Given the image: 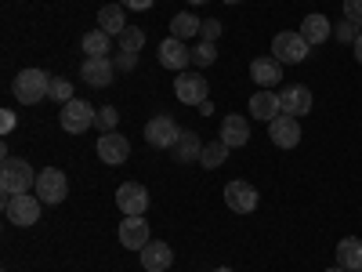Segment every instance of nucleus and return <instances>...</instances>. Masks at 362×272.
I'll return each instance as SVG.
<instances>
[{"label": "nucleus", "instance_id": "1", "mask_svg": "<svg viewBox=\"0 0 362 272\" xmlns=\"http://www.w3.org/2000/svg\"><path fill=\"white\" fill-rule=\"evenodd\" d=\"M29 189H37L33 167H29L25 160H18V157L0 160V193H4V196H22Z\"/></svg>", "mask_w": 362, "mask_h": 272}, {"label": "nucleus", "instance_id": "2", "mask_svg": "<svg viewBox=\"0 0 362 272\" xmlns=\"http://www.w3.org/2000/svg\"><path fill=\"white\" fill-rule=\"evenodd\" d=\"M11 91H15V98H18L22 106H37V102H44V98L51 95V76H47L44 69H22V73L15 76Z\"/></svg>", "mask_w": 362, "mask_h": 272}, {"label": "nucleus", "instance_id": "3", "mask_svg": "<svg viewBox=\"0 0 362 272\" xmlns=\"http://www.w3.org/2000/svg\"><path fill=\"white\" fill-rule=\"evenodd\" d=\"M40 210H44V200L37 193H22V196H4V215L11 225H37L40 222Z\"/></svg>", "mask_w": 362, "mask_h": 272}, {"label": "nucleus", "instance_id": "4", "mask_svg": "<svg viewBox=\"0 0 362 272\" xmlns=\"http://www.w3.org/2000/svg\"><path fill=\"white\" fill-rule=\"evenodd\" d=\"M308 51H312V44L300 33H290V29L272 37V58H279L283 66H300L308 58Z\"/></svg>", "mask_w": 362, "mask_h": 272}, {"label": "nucleus", "instance_id": "5", "mask_svg": "<svg viewBox=\"0 0 362 272\" xmlns=\"http://www.w3.org/2000/svg\"><path fill=\"white\" fill-rule=\"evenodd\" d=\"M95 120H98V109L83 102V98H73L62 106V113H58V124H62V131L69 135H83L87 128H95Z\"/></svg>", "mask_w": 362, "mask_h": 272}, {"label": "nucleus", "instance_id": "6", "mask_svg": "<svg viewBox=\"0 0 362 272\" xmlns=\"http://www.w3.org/2000/svg\"><path fill=\"white\" fill-rule=\"evenodd\" d=\"M44 203H62L66 196H69V178L58 171V167H44L40 174H37V189H33Z\"/></svg>", "mask_w": 362, "mask_h": 272}, {"label": "nucleus", "instance_id": "7", "mask_svg": "<svg viewBox=\"0 0 362 272\" xmlns=\"http://www.w3.org/2000/svg\"><path fill=\"white\" fill-rule=\"evenodd\" d=\"M177 138H181V128L174 124V116H167V113L163 116H153L145 124V142L153 145V149H167V153H170Z\"/></svg>", "mask_w": 362, "mask_h": 272}, {"label": "nucleus", "instance_id": "8", "mask_svg": "<svg viewBox=\"0 0 362 272\" xmlns=\"http://www.w3.org/2000/svg\"><path fill=\"white\" fill-rule=\"evenodd\" d=\"M225 203H228V210H235V215H254L257 210V203H261V196H257V189L250 186V181H228L225 186Z\"/></svg>", "mask_w": 362, "mask_h": 272}, {"label": "nucleus", "instance_id": "9", "mask_svg": "<svg viewBox=\"0 0 362 272\" xmlns=\"http://www.w3.org/2000/svg\"><path fill=\"white\" fill-rule=\"evenodd\" d=\"M206 80L199 76V73H192V69H185V73H177L174 76V95H177V102H185V106H199V102H206Z\"/></svg>", "mask_w": 362, "mask_h": 272}, {"label": "nucleus", "instance_id": "10", "mask_svg": "<svg viewBox=\"0 0 362 272\" xmlns=\"http://www.w3.org/2000/svg\"><path fill=\"white\" fill-rule=\"evenodd\" d=\"M116 207L124 210L127 218H138L148 210V189L138 186V181H124V186L116 189Z\"/></svg>", "mask_w": 362, "mask_h": 272}, {"label": "nucleus", "instance_id": "11", "mask_svg": "<svg viewBox=\"0 0 362 272\" xmlns=\"http://www.w3.org/2000/svg\"><path fill=\"white\" fill-rule=\"evenodd\" d=\"M160 66L163 69H174V73H185L192 66V51L185 47V40H177V37H167L160 44Z\"/></svg>", "mask_w": 362, "mask_h": 272}, {"label": "nucleus", "instance_id": "12", "mask_svg": "<svg viewBox=\"0 0 362 272\" xmlns=\"http://www.w3.org/2000/svg\"><path fill=\"white\" fill-rule=\"evenodd\" d=\"M279 106H283V113L286 116H308L312 113V87H305V84H290V87H283V95H279Z\"/></svg>", "mask_w": 362, "mask_h": 272}, {"label": "nucleus", "instance_id": "13", "mask_svg": "<svg viewBox=\"0 0 362 272\" xmlns=\"http://www.w3.org/2000/svg\"><path fill=\"white\" fill-rule=\"evenodd\" d=\"M127 157H131V142L119 135V131H109V135L98 138V160H102V164L116 167V164H124Z\"/></svg>", "mask_w": 362, "mask_h": 272}, {"label": "nucleus", "instance_id": "14", "mask_svg": "<svg viewBox=\"0 0 362 272\" xmlns=\"http://www.w3.org/2000/svg\"><path fill=\"white\" fill-rule=\"evenodd\" d=\"M268 138L276 142L279 149H293V145L300 142V124H297V116H286V113H279V116L268 124Z\"/></svg>", "mask_w": 362, "mask_h": 272}, {"label": "nucleus", "instance_id": "15", "mask_svg": "<svg viewBox=\"0 0 362 272\" xmlns=\"http://www.w3.org/2000/svg\"><path fill=\"white\" fill-rule=\"evenodd\" d=\"M138 258H141L145 272H167L174 265V251L167 244H160V239H148V244L138 251Z\"/></svg>", "mask_w": 362, "mask_h": 272}, {"label": "nucleus", "instance_id": "16", "mask_svg": "<svg viewBox=\"0 0 362 272\" xmlns=\"http://www.w3.org/2000/svg\"><path fill=\"white\" fill-rule=\"evenodd\" d=\"M221 142L228 149H243L250 142V124H247V116H239V113H228L221 120Z\"/></svg>", "mask_w": 362, "mask_h": 272}, {"label": "nucleus", "instance_id": "17", "mask_svg": "<svg viewBox=\"0 0 362 272\" xmlns=\"http://www.w3.org/2000/svg\"><path fill=\"white\" fill-rule=\"evenodd\" d=\"M119 244H124L127 251H141L148 244V222H145V215L119 222Z\"/></svg>", "mask_w": 362, "mask_h": 272}, {"label": "nucleus", "instance_id": "18", "mask_svg": "<svg viewBox=\"0 0 362 272\" xmlns=\"http://www.w3.org/2000/svg\"><path fill=\"white\" fill-rule=\"evenodd\" d=\"M250 76H254L264 91H272V87L283 80V62H279V58H272V55L254 58V62H250Z\"/></svg>", "mask_w": 362, "mask_h": 272}, {"label": "nucleus", "instance_id": "19", "mask_svg": "<svg viewBox=\"0 0 362 272\" xmlns=\"http://www.w3.org/2000/svg\"><path fill=\"white\" fill-rule=\"evenodd\" d=\"M300 37H305L312 47H319V44H326L329 37H334V26H329V18L326 15H305V22H300Z\"/></svg>", "mask_w": 362, "mask_h": 272}, {"label": "nucleus", "instance_id": "20", "mask_svg": "<svg viewBox=\"0 0 362 272\" xmlns=\"http://www.w3.org/2000/svg\"><path fill=\"white\" fill-rule=\"evenodd\" d=\"M283 113V106H279V95H276V91H257V95L250 98V116L254 120H264V124H272V120H276Z\"/></svg>", "mask_w": 362, "mask_h": 272}, {"label": "nucleus", "instance_id": "21", "mask_svg": "<svg viewBox=\"0 0 362 272\" xmlns=\"http://www.w3.org/2000/svg\"><path fill=\"white\" fill-rule=\"evenodd\" d=\"M170 157H174L177 164H196V160L203 157V142H199V135H196V131H181V138H177L174 149H170Z\"/></svg>", "mask_w": 362, "mask_h": 272}, {"label": "nucleus", "instance_id": "22", "mask_svg": "<svg viewBox=\"0 0 362 272\" xmlns=\"http://www.w3.org/2000/svg\"><path fill=\"white\" fill-rule=\"evenodd\" d=\"M80 76L90 87H105V84H112V62H109V58H83Z\"/></svg>", "mask_w": 362, "mask_h": 272}, {"label": "nucleus", "instance_id": "23", "mask_svg": "<svg viewBox=\"0 0 362 272\" xmlns=\"http://www.w3.org/2000/svg\"><path fill=\"white\" fill-rule=\"evenodd\" d=\"M337 265L348 268V272H358L362 268V239L358 236H344L337 244Z\"/></svg>", "mask_w": 362, "mask_h": 272}, {"label": "nucleus", "instance_id": "24", "mask_svg": "<svg viewBox=\"0 0 362 272\" xmlns=\"http://www.w3.org/2000/svg\"><path fill=\"white\" fill-rule=\"evenodd\" d=\"M80 51H83L87 58H109L112 37L105 33V29H90V33H83V40H80Z\"/></svg>", "mask_w": 362, "mask_h": 272}, {"label": "nucleus", "instance_id": "25", "mask_svg": "<svg viewBox=\"0 0 362 272\" xmlns=\"http://www.w3.org/2000/svg\"><path fill=\"white\" fill-rule=\"evenodd\" d=\"M124 4H105L102 11H98V29H105L109 37H119L127 29V18H124Z\"/></svg>", "mask_w": 362, "mask_h": 272}, {"label": "nucleus", "instance_id": "26", "mask_svg": "<svg viewBox=\"0 0 362 272\" xmlns=\"http://www.w3.org/2000/svg\"><path fill=\"white\" fill-rule=\"evenodd\" d=\"M199 18L196 15H189V11H181V15H174L170 18V37H177V40H189V37H199Z\"/></svg>", "mask_w": 362, "mask_h": 272}, {"label": "nucleus", "instance_id": "27", "mask_svg": "<svg viewBox=\"0 0 362 272\" xmlns=\"http://www.w3.org/2000/svg\"><path fill=\"white\" fill-rule=\"evenodd\" d=\"M228 153L232 149L218 138V142H210V145H203V157H199V167H206V171H214V167H221L225 160H228Z\"/></svg>", "mask_w": 362, "mask_h": 272}, {"label": "nucleus", "instance_id": "28", "mask_svg": "<svg viewBox=\"0 0 362 272\" xmlns=\"http://www.w3.org/2000/svg\"><path fill=\"white\" fill-rule=\"evenodd\" d=\"M116 40H119V51H131V55H138V51L145 47V29L127 26V29H124V33H119Z\"/></svg>", "mask_w": 362, "mask_h": 272}, {"label": "nucleus", "instance_id": "29", "mask_svg": "<svg viewBox=\"0 0 362 272\" xmlns=\"http://www.w3.org/2000/svg\"><path fill=\"white\" fill-rule=\"evenodd\" d=\"M192 62L196 69H206V66H214L218 62V44H210V40H199L196 51H192Z\"/></svg>", "mask_w": 362, "mask_h": 272}, {"label": "nucleus", "instance_id": "30", "mask_svg": "<svg viewBox=\"0 0 362 272\" xmlns=\"http://www.w3.org/2000/svg\"><path fill=\"white\" fill-rule=\"evenodd\" d=\"M51 98L54 102H73L76 95H73V80H66V76H51Z\"/></svg>", "mask_w": 362, "mask_h": 272}, {"label": "nucleus", "instance_id": "31", "mask_svg": "<svg viewBox=\"0 0 362 272\" xmlns=\"http://www.w3.org/2000/svg\"><path fill=\"white\" fill-rule=\"evenodd\" d=\"M116 124H119V113H116L112 106H102V109H98V120H95V128H98L102 135H109V131H116Z\"/></svg>", "mask_w": 362, "mask_h": 272}, {"label": "nucleus", "instance_id": "32", "mask_svg": "<svg viewBox=\"0 0 362 272\" xmlns=\"http://www.w3.org/2000/svg\"><path fill=\"white\" fill-rule=\"evenodd\" d=\"M358 33H362V29H358L355 22H348V18H344V22H337V29H334V37H337L341 44H355V40H358Z\"/></svg>", "mask_w": 362, "mask_h": 272}, {"label": "nucleus", "instance_id": "33", "mask_svg": "<svg viewBox=\"0 0 362 272\" xmlns=\"http://www.w3.org/2000/svg\"><path fill=\"white\" fill-rule=\"evenodd\" d=\"M221 33H225V26H221L218 18H203V26H199V40H210V44H214Z\"/></svg>", "mask_w": 362, "mask_h": 272}, {"label": "nucleus", "instance_id": "34", "mask_svg": "<svg viewBox=\"0 0 362 272\" xmlns=\"http://www.w3.org/2000/svg\"><path fill=\"white\" fill-rule=\"evenodd\" d=\"M344 18L362 29V0H344Z\"/></svg>", "mask_w": 362, "mask_h": 272}, {"label": "nucleus", "instance_id": "35", "mask_svg": "<svg viewBox=\"0 0 362 272\" xmlns=\"http://www.w3.org/2000/svg\"><path fill=\"white\" fill-rule=\"evenodd\" d=\"M15 124H18V120H15V109H0V135H11L15 131Z\"/></svg>", "mask_w": 362, "mask_h": 272}, {"label": "nucleus", "instance_id": "36", "mask_svg": "<svg viewBox=\"0 0 362 272\" xmlns=\"http://www.w3.org/2000/svg\"><path fill=\"white\" fill-rule=\"evenodd\" d=\"M119 4H124V8H131V11H148V8L156 4V0H119Z\"/></svg>", "mask_w": 362, "mask_h": 272}, {"label": "nucleus", "instance_id": "37", "mask_svg": "<svg viewBox=\"0 0 362 272\" xmlns=\"http://www.w3.org/2000/svg\"><path fill=\"white\" fill-rule=\"evenodd\" d=\"M134 58H138V55H131V51H119L116 66H119V69H131V66H134Z\"/></svg>", "mask_w": 362, "mask_h": 272}, {"label": "nucleus", "instance_id": "38", "mask_svg": "<svg viewBox=\"0 0 362 272\" xmlns=\"http://www.w3.org/2000/svg\"><path fill=\"white\" fill-rule=\"evenodd\" d=\"M196 109H199V113H203V116H210V113H214V102H210V98H206V102H199V106H196Z\"/></svg>", "mask_w": 362, "mask_h": 272}, {"label": "nucleus", "instance_id": "39", "mask_svg": "<svg viewBox=\"0 0 362 272\" xmlns=\"http://www.w3.org/2000/svg\"><path fill=\"white\" fill-rule=\"evenodd\" d=\"M351 47H355V62H358V66H362V33H358V40H355V44H351Z\"/></svg>", "mask_w": 362, "mask_h": 272}, {"label": "nucleus", "instance_id": "40", "mask_svg": "<svg viewBox=\"0 0 362 272\" xmlns=\"http://www.w3.org/2000/svg\"><path fill=\"white\" fill-rule=\"evenodd\" d=\"M326 272H348V268H341V265H334V268H326Z\"/></svg>", "mask_w": 362, "mask_h": 272}, {"label": "nucleus", "instance_id": "41", "mask_svg": "<svg viewBox=\"0 0 362 272\" xmlns=\"http://www.w3.org/2000/svg\"><path fill=\"white\" fill-rule=\"evenodd\" d=\"M189 4H206V0H189Z\"/></svg>", "mask_w": 362, "mask_h": 272}, {"label": "nucleus", "instance_id": "42", "mask_svg": "<svg viewBox=\"0 0 362 272\" xmlns=\"http://www.w3.org/2000/svg\"><path fill=\"white\" fill-rule=\"evenodd\" d=\"M214 272H235V268H214Z\"/></svg>", "mask_w": 362, "mask_h": 272}, {"label": "nucleus", "instance_id": "43", "mask_svg": "<svg viewBox=\"0 0 362 272\" xmlns=\"http://www.w3.org/2000/svg\"><path fill=\"white\" fill-rule=\"evenodd\" d=\"M225 4H239V0H225Z\"/></svg>", "mask_w": 362, "mask_h": 272}, {"label": "nucleus", "instance_id": "44", "mask_svg": "<svg viewBox=\"0 0 362 272\" xmlns=\"http://www.w3.org/2000/svg\"><path fill=\"white\" fill-rule=\"evenodd\" d=\"M358 272H362V268H358Z\"/></svg>", "mask_w": 362, "mask_h": 272}]
</instances>
